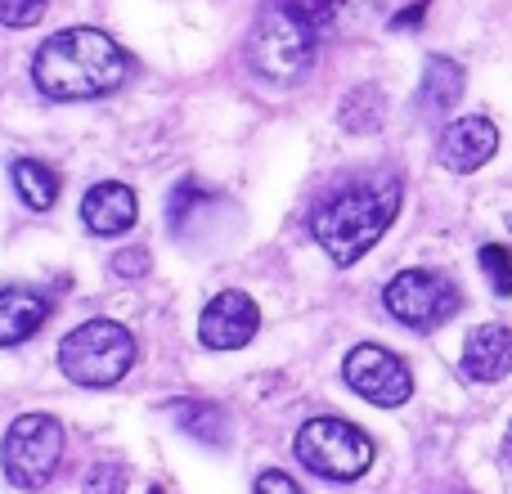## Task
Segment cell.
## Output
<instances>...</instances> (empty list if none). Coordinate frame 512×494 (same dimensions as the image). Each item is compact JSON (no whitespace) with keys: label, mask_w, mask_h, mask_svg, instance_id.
<instances>
[{"label":"cell","mask_w":512,"mask_h":494,"mask_svg":"<svg viewBox=\"0 0 512 494\" xmlns=\"http://www.w3.org/2000/svg\"><path fill=\"white\" fill-rule=\"evenodd\" d=\"M63 423L50 414H23L9 423L5 445H0V468L18 490H41L54 481L63 463Z\"/></svg>","instance_id":"8992f818"},{"label":"cell","mask_w":512,"mask_h":494,"mask_svg":"<svg viewBox=\"0 0 512 494\" xmlns=\"http://www.w3.org/2000/svg\"><path fill=\"white\" fill-rule=\"evenodd\" d=\"M9 176H14L18 198H23L32 212H50V207H54V198H59V176H54L45 162L18 158L14 167H9Z\"/></svg>","instance_id":"e0dca14e"},{"label":"cell","mask_w":512,"mask_h":494,"mask_svg":"<svg viewBox=\"0 0 512 494\" xmlns=\"http://www.w3.org/2000/svg\"><path fill=\"white\" fill-rule=\"evenodd\" d=\"M167 414L189 441L212 445V450H225V445H230V418H225V409L207 405V400H171Z\"/></svg>","instance_id":"9a60e30c"},{"label":"cell","mask_w":512,"mask_h":494,"mask_svg":"<svg viewBox=\"0 0 512 494\" xmlns=\"http://www.w3.org/2000/svg\"><path fill=\"white\" fill-rule=\"evenodd\" d=\"M126 490H131L126 463H95L86 472V486H81V494H126Z\"/></svg>","instance_id":"ffe728a7"},{"label":"cell","mask_w":512,"mask_h":494,"mask_svg":"<svg viewBox=\"0 0 512 494\" xmlns=\"http://www.w3.org/2000/svg\"><path fill=\"white\" fill-rule=\"evenodd\" d=\"M256 328H261V310H256L248 292H234V288L216 292L207 301L203 319H198V337L212 351H239V346H248L256 337Z\"/></svg>","instance_id":"9c48e42d"},{"label":"cell","mask_w":512,"mask_h":494,"mask_svg":"<svg viewBox=\"0 0 512 494\" xmlns=\"http://www.w3.org/2000/svg\"><path fill=\"white\" fill-rule=\"evenodd\" d=\"M315 27L301 23L283 0H265L261 14H256L248 45H243V59H248V72L256 81L274 90H292L310 77L319 50H315Z\"/></svg>","instance_id":"3957f363"},{"label":"cell","mask_w":512,"mask_h":494,"mask_svg":"<svg viewBox=\"0 0 512 494\" xmlns=\"http://www.w3.org/2000/svg\"><path fill=\"white\" fill-rule=\"evenodd\" d=\"M113 274L117 279H144V274H149V252H144V247H126V252H117Z\"/></svg>","instance_id":"7402d4cb"},{"label":"cell","mask_w":512,"mask_h":494,"mask_svg":"<svg viewBox=\"0 0 512 494\" xmlns=\"http://www.w3.org/2000/svg\"><path fill=\"white\" fill-rule=\"evenodd\" d=\"M387 310L409 328H441L463 306L459 288L436 270H400L382 292Z\"/></svg>","instance_id":"52a82bcc"},{"label":"cell","mask_w":512,"mask_h":494,"mask_svg":"<svg viewBox=\"0 0 512 494\" xmlns=\"http://www.w3.org/2000/svg\"><path fill=\"white\" fill-rule=\"evenodd\" d=\"M301 23H310L315 32L328 36H346V32H364L373 18L382 14L387 0H283Z\"/></svg>","instance_id":"7c38bea8"},{"label":"cell","mask_w":512,"mask_h":494,"mask_svg":"<svg viewBox=\"0 0 512 494\" xmlns=\"http://www.w3.org/2000/svg\"><path fill=\"white\" fill-rule=\"evenodd\" d=\"M450 494H463V490H450Z\"/></svg>","instance_id":"d4e9b609"},{"label":"cell","mask_w":512,"mask_h":494,"mask_svg":"<svg viewBox=\"0 0 512 494\" xmlns=\"http://www.w3.org/2000/svg\"><path fill=\"white\" fill-rule=\"evenodd\" d=\"M463 373L472 382H504L512 373V328L504 324H481L463 342Z\"/></svg>","instance_id":"4fadbf2b"},{"label":"cell","mask_w":512,"mask_h":494,"mask_svg":"<svg viewBox=\"0 0 512 494\" xmlns=\"http://www.w3.org/2000/svg\"><path fill=\"white\" fill-rule=\"evenodd\" d=\"M400 194L405 189H400L396 176H373L333 189L310 216V234L337 265H355L396 221Z\"/></svg>","instance_id":"7a4b0ae2"},{"label":"cell","mask_w":512,"mask_h":494,"mask_svg":"<svg viewBox=\"0 0 512 494\" xmlns=\"http://www.w3.org/2000/svg\"><path fill=\"white\" fill-rule=\"evenodd\" d=\"M463 95V68L450 54H432L423 68V86H418V108L427 117H445Z\"/></svg>","instance_id":"2e32d148"},{"label":"cell","mask_w":512,"mask_h":494,"mask_svg":"<svg viewBox=\"0 0 512 494\" xmlns=\"http://www.w3.org/2000/svg\"><path fill=\"white\" fill-rule=\"evenodd\" d=\"M481 270H486L490 288H495L499 297H512V252L504 243H486V247H481Z\"/></svg>","instance_id":"d6986e66"},{"label":"cell","mask_w":512,"mask_h":494,"mask_svg":"<svg viewBox=\"0 0 512 494\" xmlns=\"http://www.w3.org/2000/svg\"><path fill=\"white\" fill-rule=\"evenodd\" d=\"M378 122H382V95L373 86H360L342 104V126L346 131H378Z\"/></svg>","instance_id":"ac0fdd59"},{"label":"cell","mask_w":512,"mask_h":494,"mask_svg":"<svg viewBox=\"0 0 512 494\" xmlns=\"http://www.w3.org/2000/svg\"><path fill=\"white\" fill-rule=\"evenodd\" d=\"M45 5H50V0H0V23L5 27H32V23H41Z\"/></svg>","instance_id":"44dd1931"},{"label":"cell","mask_w":512,"mask_h":494,"mask_svg":"<svg viewBox=\"0 0 512 494\" xmlns=\"http://www.w3.org/2000/svg\"><path fill=\"white\" fill-rule=\"evenodd\" d=\"M252 494H301V486L288 477V472L270 468V472H261V477H256V490Z\"/></svg>","instance_id":"603a6c76"},{"label":"cell","mask_w":512,"mask_h":494,"mask_svg":"<svg viewBox=\"0 0 512 494\" xmlns=\"http://www.w3.org/2000/svg\"><path fill=\"white\" fill-rule=\"evenodd\" d=\"M126 77H131V54L95 27L54 32L32 59L36 90L45 99H59V104L113 95L117 86H126Z\"/></svg>","instance_id":"6da1fadb"},{"label":"cell","mask_w":512,"mask_h":494,"mask_svg":"<svg viewBox=\"0 0 512 494\" xmlns=\"http://www.w3.org/2000/svg\"><path fill=\"white\" fill-rule=\"evenodd\" d=\"M342 378L355 396H364L378 409H400L409 396H414V373H409V364L400 360L396 351L373 346V342L355 346V351L346 355Z\"/></svg>","instance_id":"ba28073f"},{"label":"cell","mask_w":512,"mask_h":494,"mask_svg":"<svg viewBox=\"0 0 512 494\" xmlns=\"http://www.w3.org/2000/svg\"><path fill=\"white\" fill-rule=\"evenodd\" d=\"M135 364V337L117 319H90L59 346V369L77 387H113Z\"/></svg>","instance_id":"277c9868"},{"label":"cell","mask_w":512,"mask_h":494,"mask_svg":"<svg viewBox=\"0 0 512 494\" xmlns=\"http://www.w3.org/2000/svg\"><path fill=\"white\" fill-rule=\"evenodd\" d=\"M297 463L324 481H360L373 468V436L346 418H310L297 432Z\"/></svg>","instance_id":"5b68a950"},{"label":"cell","mask_w":512,"mask_h":494,"mask_svg":"<svg viewBox=\"0 0 512 494\" xmlns=\"http://www.w3.org/2000/svg\"><path fill=\"white\" fill-rule=\"evenodd\" d=\"M135 216H140V198H135V189L122 185V180H104V185H95L81 198V221H86V230L99 234V239L126 234L135 225Z\"/></svg>","instance_id":"8fae6325"},{"label":"cell","mask_w":512,"mask_h":494,"mask_svg":"<svg viewBox=\"0 0 512 494\" xmlns=\"http://www.w3.org/2000/svg\"><path fill=\"white\" fill-rule=\"evenodd\" d=\"M50 319V301L41 292L5 288L0 292V346H18Z\"/></svg>","instance_id":"5bb4252c"},{"label":"cell","mask_w":512,"mask_h":494,"mask_svg":"<svg viewBox=\"0 0 512 494\" xmlns=\"http://www.w3.org/2000/svg\"><path fill=\"white\" fill-rule=\"evenodd\" d=\"M495 153H499V126L490 122V117H481V113L450 122L441 131V144H436L441 167L445 171H459V176L481 171L490 158H495Z\"/></svg>","instance_id":"30bf717a"},{"label":"cell","mask_w":512,"mask_h":494,"mask_svg":"<svg viewBox=\"0 0 512 494\" xmlns=\"http://www.w3.org/2000/svg\"><path fill=\"white\" fill-rule=\"evenodd\" d=\"M504 463L512 468V423H508V436H504Z\"/></svg>","instance_id":"cb8c5ba5"}]
</instances>
